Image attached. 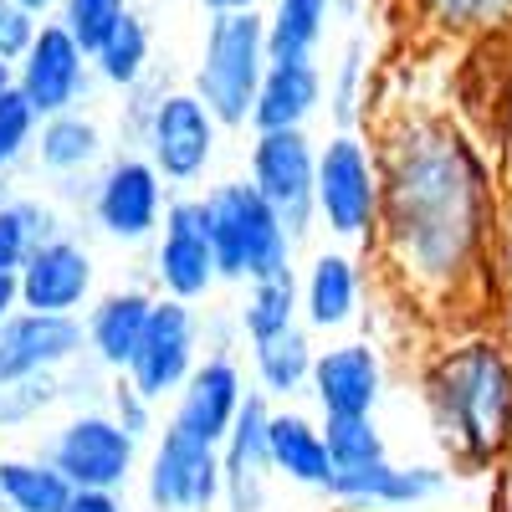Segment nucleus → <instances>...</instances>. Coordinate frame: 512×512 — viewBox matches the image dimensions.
<instances>
[{"instance_id":"nucleus-1","label":"nucleus","mask_w":512,"mask_h":512,"mask_svg":"<svg viewBox=\"0 0 512 512\" xmlns=\"http://www.w3.org/2000/svg\"><path fill=\"white\" fill-rule=\"evenodd\" d=\"M379 236L405 287L456 292L487 241V175L456 128L420 123L384 149Z\"/></svg>"},{"instance_id":"nucleus-2","label":"nucleus","mask_w":512,"mask_h":512,"mask_svg":"<svg viewBox=\"0 0 512 512\" xmlns=\"http://www.w3.org/2000/svg\"><path fill=\"white\" fill-rule=\"evenodd\" d=\"M425 405L456 461H492L512 436V369L497 344L451 349L425 374Z\"/></svg>"},{"instance_id":"nucleus-3","label":"nucleus","mask_w":512,"mask_h":512,"mask_svg":"<svg viewBox=\"0 0 512 512\" xmlns=\"http://www.w3.org/2000/svg\"><path fill=\"white\" fill-rule=\"evenodd\" d=\"M272 67L267 16L256 11H216L205 26V47L195 67V93L210 103L221 128H246L256 113V93Z\"/></svg>"},{"instance_id":"nucleus-4","label":"nucleus","mask_w":512,"mask_h":512,"mask_svg":"<svg viewBox=\"0 0 512 512\" xmlns=\"http://www.w3.org/2000/svg\"><path fill=\"white\" fill-rule=\"evenodd\" d=\"M205 216H210V241H216V262L226 282H262L292 267L297 241L251 180H226L205 190Z\"/></svg>"},{"instance_id":"nucleus-5","label":"nucleus","mask_w":512,"mask_h":512,"mask_svg":"<svg viewBox=\"0 0 512 512\" xmlns=\"http://www.w3.org/2000/svg\"><path fill=\"white\" fill-rule=\"evenodd\" d=\"M379 205H384V169L369 154L364 139L349 128L333 134L328 149L318 154V216L328 221L333 236L344 241H369L379 231Z\"/></svg>"},{"instance_id":"nucleus-6","label":"nucleus","mask_w":512,"mask_h":512,"mask_svg":"<svg viewBox=\"0 0 512 512\" xmlns=\"http://www.w3.org/2000/svg\"><path fill=\"white\" fill-rule=\"evenodd\" d=\"M251 185L267 195L292 241H303L318 216V154L303 128H262L251 144Z\"/></svg>"},{"instance_id":"nucleus-7","label":"nucleus","mask_w":512,"mask_h":512,"mask_svg":"<svg viewBox=\"0 0 512 512\" xmlns=\"http://www.w3.org/2000/svg\"><path fill=\"white\" fill-rule=\"evenodd\" d=\"M221 497H226L221 446L195 436L190 425L169 420L149 461V502L159 512H210Z\"/></svg>"},{"instance_id":"nucleus-8","label":"nucleus","mask_w":512,"mask_h":512,"mask_svg":"<svg viewBox=\"0 0 512 512\" xmlns=\"http://www.w3.org/2000/svg\"><path fill=\"white\" fill-rule=\"evenodd\" d=\"M216 128H221V118L210 113V103L200 93H159L154 113L144 123V144H149L154 169L175 185L200 180L210 154H216Z\"/></svg>"},{"instance_id":"nucleus-9","label":"nucleus","mask_w":512,"mask_h":512,"mask_svg":"<svg viewBox=\"0 0 512 512\" xmlns=\"http://www.w3.org/2000/svg\"><path fill=\"white\" fill-rule=\"evenodd\" d=\"M88 67H93V52L62 21H41L31 52L16 62V88L31 98V108L41 118H52V113H67L82 103V93H88Z\"/></svg>"},{"instance_id":"nucleus-10","label":"nucleus","mask_w":512,"mask_h":512,"mask_svg":"<svg viewBox=\"0 0 512 512\" xmlns=\"http://www.w3.org/2000/svg\"><path fill=\"white\" fill-rule=\"evenodd\" d=\"M154 277L169 297H205L221 282L216 262V241H210V216H205V195L200 200H175L164 210V241L154 251Z\"/></svg>"},{"instance_id":"nucleus-11","label":"nucleus","mask_w":512,"mask_h":512,"mask_svg":"<svg viewBox=\"0 0 512 512\" xmlns=\"http://www.w3.org/2000/svg\"><path fill=\"white\" fill-rule=\"evenodd\" d=\"M134 451H139V436L113 415H77L52 441V461L72 477V487H113L118 492L134 477Z\"/></svg>"},{"instance_id":"nucleus-12","label":"nucleus","mask_w":512,"mask_h":512,"mask_svg":"<svg viewBox=\"0 0 512 512\" xmlns=\"http://www.w3.org/2000/svg\"><path fill=\"white\" fill-rule=\"evenodd\" d=\"M195 338H200V323H195V308L185 297H159L154 303V318L144 328V344L128 364V379L139 384L149 400H164L185 390V379L195 374Z\"/></svg>"},{"instance_id":"nucleus-13","label":"nucleus","mask_w":512,"mask_h":512,"mask_svg":"<svg viewBox=\"0 0 512 512\" xmlns=\"http://www.w3.org/2000/svg\"><path fill=\"white\" fill-rule=\"evenodd\" d=\"M82 328L72 313H11L0 323V390L16 379H36V374H57L62 364H72L82 354Z\"/></svg>"},{"instance_id":"nucleus-14","label":"nucleus","mask_w":512,"mask_h":512,"mask_svg":"<svg viewBox=\"0 0 512 512\" xmlns=\"http://www.w3.org/2000/svg\"><path fill=\"white\" fill-rule=\"evenodd\" d=\"M164 175L154 169V159H113L103 169V180L93 190V216L113 241H144L159 226L164 210Z\"/></svg>"},{"instance_id":"nucleus-15","label":"nucleus","mask_w":512,"mask_h":512,"mask_svg":"<svg viewBox=\"0 0 512 512\" xmlns=\"http://www.w3.org/2000/svg\"><path fill=\"white\" fill-rule=\"evenodd\" d=\"M272 410L262 395H246L231 436L221 441V466H226V507L231 512H262L267 502V477L277 472L272 461Z\"/></svg>"},{"instance_id":"nucleus-16","label":"nucleus","mask_w":512,"mask_h":512,"mask_svg":"<svg viewBox=\"0 0 512 512\" xmlns=\"http://www.w3.org/2000/svg\"><path fill=\"white\" fill-rule=\"evenodd\" d=\"M93 292V256L67 236L41 241L21 267V308L31 313H77Z\"/></svg>"},{"instance_id":"nucleus-17","label":"nucleus","mask_w":512,"mask_h":512,"mask_svg":"<svg viewBox=\"0 0 512 512\" xmlns=\"http://www.w3.org/2000/svg\"><path fill=\"white\" fill-rule=\"evenodd\" d=\"M441 487L446 472H436V466H390V456H384L369 466H338L328 497L344 507H415L431 502Z\"/></svg>"},{"instance_id":"nucleus-18","label":"nucleus","mask_w":512,"mask_h":512,"mask_svg":"<svg viewBox=\"0 0 512 512\" xmlns=\"http://www.w3.org/2000/svg\"><path fill=\"white\" fill-rule=\"evenodd\" d=\"M241 405H246L241 369H236L226 354H216V359L195 364V374L185 379L180 405H175V420L190 425L195 436H205V441H216V446H221V441L231 436V425H236Z\"/></svg>"},{"instance_id":"nucleus-19","label":"nucleus","mask_w":512,"mask_h":512,"mask_svg":"<svg viewBox=\"0 0 512 512\" xmlns=\"http://www.w3.org/2000/svg\"><path fill=\"white\" fill-rule=\"evenodd\" d=\"M379 384L384 369L369 344H338L313 364V400L323 405V415H374Z\"/></svg>"},{"instance_id":"nucleus-20","label":"nucleus","mask_w":512,"mask_h":512,"mask_svg":"<svg viewBox=\"0 0 512 512\" xmlns=\"http://www.w3.org/2000/svg\"><path fill=\"white\" fill-rule=\"evenodd\" d=\"M154 303L159 297L128 287V292H108L103 303L88 313V349L103 369H118L128 374V364H134L139 344H144V328L154 318Z\"/></svg>"},{"instance_id":"nucleus-21","label":"nucleus","mask_w":512,"mask_h":512,"mask_svg":"<svg viewBox=\"0 0 512 512\" xmlns=\"http://www.w3.org/2000/svg\"><path fill=\"white\" fill-rule=\"evenodd\" d=\"M323 103V72L313 57H292V62H272L256 93V113L251 128H303L313 118V108Z\"/></svg>"},{"instance_id":"nucleus-22","label":"nucleus","mask_w":512,"mask_h":512,"mask_svg":"<svg viewBox=\"0 0 512 512\" xmlns=\"http://www.w3.org/2000/svg\"><path fill=\"white\" fill-rule=\"evenodd\" d=\"M267 436H272V461H277L282 477L303 482V487H318V492L333 487L338 461H333V451H328L323 425L292 415V410H277L272 425H267Z\"/></svg>"},{"instance_id":"nucleus-23","label":"nucleus","mask_w":512,"mask_h":512,"mask_svg":"<svg viewBox=\"0 0 512 512\" xmlns=\"http://www.w3.org/2000/svg\"><path fill=\"white\" fill-rule=\"evenodd\" d=\"M359 308V272L344 251L313 256L308 282H303V313L313 328H344Z\"/></svg>"},{"instance_id":"nucleus-24","label":"nucleus","mask_w":512,"mask_h":512,"mask_svg":"<svg viewBox=\"0 0 512 512\" xmlns=\"http://www.w3.org/2000/svg\"><path fill=\"white\" fill-rule=\"evenodd\" d=\"M72 492L77 487L57 461H21V456L0 461V502L11 512H67Z\"/></svg>"},{"instance_id":"nucleus-25","label":"nucleus","mask_w":512,"mask_h":512,"mask_svg":"<svg viewBox=\"0 0 512 512\" xmlns=\"http://www.w3.org/2000/svg\"><path fill=\"white\" fill-rule=\"evenodd\" d=\"M251 354H256V379H262V390L267 395H297L303 384H313V364H318V354H313V344H308V333L303 328H282V333H272V338H256L251 344Z\"/></svg>"},{"instance_id":"nucleus-26","label":"nucleus","mask_w":512,"mask_h":512,"mask_svg":"<svg viewBox=\"0 0 512 512\" xmlns=\"http://www.w3.org/2000/svg\"><path fill=\"white\" fill-rule=\"evenodd\" d=\"M36 154H41V169H52V175H72V169H88L103 154V134H98L93 118H82L77 108H67V113L41 118Z\"/></svg>"},{"instance_id":"nucleus-27","label":"nucleus","mask_w":512,"mask_h":512,"mask_svg":"<svg viewBox=\"0 0 512 512\" xmlns=\"http://www.w3.org/2000/svg\"><path fill=\"white\" fill-rule=\"evenodd\" d=\"M328 11H333V0H277L272 16H267V52H272V62L313 57L323 31H328Z\"/></svg>"},{"instance_id":"nucleus-28","label":"nucleus","mask_w":512,"mask_h":512,"mask_svg":"<svg viewBox=\"0 0 512 512\" xmlns=\"http://www.w3.org/2000/svg\"><path fill=\"white\" fill-rule=\"evenodd\" d=\"M415 16L441 36H502L512 31V0H415Z\"/></svg>"},{"instance_id":"nucleus-29","label":"nucleus","mask_w":512,"mask_h":512,"mask_svg":"<svg viewBox=\"0 0 512 512\" xmlns=\"http://www.w3.org/2000/svg\"><path fill=\"white\" fill-rule=\"evenodd\" d=\"M93 67H98V77L108 82V88H123V93L139 88L144 72H149V26L128 11V16L113 26V36L93 52Z\"/></svg>"},{"instance_id":"nucleus-30","label":"nucleus","mask_w":512,"mask_h":512,"mask_svg":"<svg viewBox=\"0 0 512 512\" xmlns=\"http://www.w3.org/2000/svg\"><path fill=\"white\" fill-rule=\"evenodd\" d=\"M292 323H297V277H292V267L277 272V277L251 282L246 308H241V333L251 338V344H256V338H272V333L292 328Z\"/></svg>"},{"instance_id":"nucleus-31","label":"nucleus","mask_w":512,"mask_h":512,"mask_svg":"<svg viewBox=\"0 0 512 512\" xmlns=\"http://www.w3.org/2000/svg\"><path fill=\"white\" fill-rule=\"evenodd\" d=\"M41 241H52V210L36 200H0V272H21Z\"/></svg>"},{"instance_id":"nucleus-32","label":"nucleus","mask_w":512,"mask_h":512,"mask_svg":"<svg viewBox=\"0 0 512 512\" xmlns=\"http://www.w3.org/2000/svg\"><path fill=\"white\" fill-rule=\"evenodd\" d=\"M323 436L338 466H369L384 461V436L374 415H323Z\"/></svg>"},{"instance_id":"nucleus-33","label":"nucleus","mask_w":512,"mask_h":512,"mask_svg":"<svg viewBox=\"0 0 512 512\" xmlns=\"http://www.w3.org/2000/svg\"><path fill=\"white\" fill-rule=\"evenodd\" d=\"M123 16H128V0H62V6H57V21H62L88 52L103 47Z\"/></svg>"},{"instance_id":"nucleus-34","label":"nucleus","mask_w":512,"mask_h":512,"mask_svg":"<svg viewBox=\"0 0 512 512\" xmlns=\"http://www.w3.org/2000/svg\"><path fill=\"white\" fill-rule=\"evenodd\" d=\"M41 134V113L31 108V98L21 88L0 93V169H11L26 149H36Z\"/></svg>"},{"instance_id":"nucleus-35","label":"nucleus","mask_w":512,"mask_h":512,"mask_svg":"<svg viewBox=\"0 0 512 512\" xmlns=\"http://www.w3.org/2000/svg\"><path fill=\"white\" fill-rule=\"evenodd\" d=\"M36 31H41V16L26 11V6H16V0H6V6H0V57L21 62V57L31 52Z\"/></svg>"},{"instance_id":"nucleus-36","label":"nucleus","mask_w":512,"mask_h":512,"mask_svg":"<svg viewBox=\"0 0 512 512\" xmlns=\"http://www.w3.org/2000/svg\"><path fill=\"white\" fill-rule=\"evenodd\" d=\"M359 72H364V41L354 36L349 41V52H344V67H338V98H333V113H338V123H354V103H359Z\"/></svg>"},{"instance_id":"nucleus-37","label":"nucleus","mask_w":512,"mask_h":512,"mask_svg":"<svg viewBox=\"0 0 512 512\" xmlns=\"http://www.w3.org/2000/svg\"><path fill=\"white\" fill-rule=\"evenodd\" d=\"M67 512H123V502L113 497V487H77Z\"/></svg>"},{"instance_id":"nucleus-38","label":"nucleus","mask_w":512,"mask_h":512,"mask_svg":"<svg viewBox=\"0 0 512 512\" xmlns=\"http://www.w3.org/2000/svg\"><path fill=\"white\" fill-rule=\"evenodd\" d=\"M21 308V272H0V323Z\"/></svg>"},{"instance_id":"nucleus-39","label":"nucleus","mask_w":512,"mask_h":512,"mask_svg":"<svg viewBox=\"0 0 512 512\" xmlns=\"http://www.w3.org/2000/svg\"><path fill=\"white\" fill-rule=\"evenodd\" d=\"M200 6H205L210 16H216V11H256L262 0H200Z\"/></svg>"},{"instance_id":"nucleus-40","label":"nucleus","mask_w":512,"mask_h":512,"mask_svg":"<svg viewBox=\"0 0 512 512\" xmlns=\"http://www.w3.org/2000/svg\"><path fill=\"white\" fill-rule=\"evenodd\" d=\"M11 88H16V62L0 57V93H11Z\"/></svg>"},{"instance_id":"nucleus-41","label":"nucleus","mask_w":512,"mask_h":512,"mask_svg":"<svg viewBox=\"0 0 512 512\" xmlns=\"http://www.w3.org/2000/svg\"><path fill=\"white\" fill-rule=\"evenodd\" d=\"M16 6H26V11H36V16H47V11L62 6V0H16Z\"/></svg>"},{"instance_id":"nucleus-42","label":"nucleus","mask_w":512,"mask_h":512,"mask_svg":"<svg viewBox=\"0 0 512 512\" xmlns=\"http://www.w3.org/2000/svg\"><path fill=\"white\" fill-rule=\"evenodd\" d=\"M507 144H512V82H507Z\"/></svg>"},{"instance_id":"nucleus-43","label":"nucleus","mask_w":512,"mask_h":512,"mask_svg":"<svg viewBox=\"0 0 512 512\" xmlns=\"http://www.w3.org/2000/svg\"><path fill=\"white\" fill-rule=\"evenodd\" d=\"M0 200H6V169H0Z\"/></svg>"},{"instance_id":"nucleus-44","label":"nucleus","mask_w":512,"mask_h":512,"mask_svg":"<svg viewBox=\"0 0 512 512\" xmlns=\"http://www.w3.org/2000/svg\"><path fill=\"white\" fill-rule=\"evenodd\" d=\"M0 6H6V0H0Z\"/></svg>"}]
</instances>
